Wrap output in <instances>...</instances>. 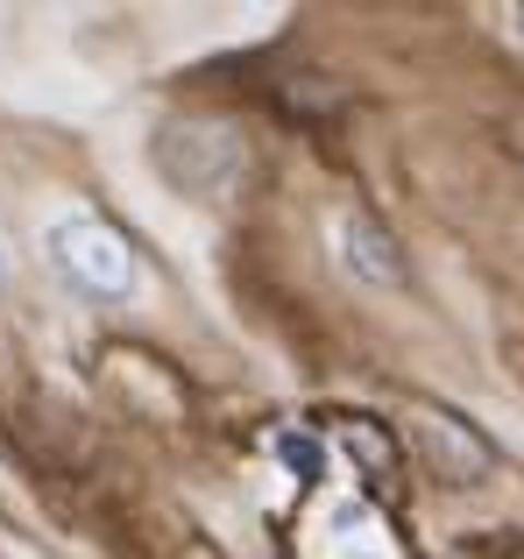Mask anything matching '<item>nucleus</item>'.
Here are the masks:
<instances>
[{
  "label": "nucleus",
  "instance_id": "nucleus-1",
  "mask_svg": "<svg viewBox=\"0 0 524 559\" xmlns=\"http://www.w3.org/2000/svg\"><path fill=\"white\" fill-rule=\"evenodd\" d=\"M50 262L71 276L79 290H93V298H128V290L142 284L135 276V255H128V241L114 227H99V219L71 213V219H50Z\"/></svg>",
  "mask_w": 524,
  "mask_h": 559
},
{
  "label": "nucleus",
  "instance_id": "nucleus-2",
  "mask_svg": "<svg viewBox=\"0 0 524 559\" xmlns=\"http://www.w3.org/2000/svg\"><path fill=\"white\" fill-rule=\"evenodd\" d=\"M156 164L184 191H227V178L241 170V142H235V128H221V121H184V128H164Z\"/></svg>",
  "mask_w": 524,
  "mask_h": 559
},
{
  "label": "nucleus",
  "instance_id": "nucleus-3",
  "mask_svg": "<svg viewBox=\"0 0 524 559\" xmlns=\"http://www.w3.org/2000/svg\"><path fill=\"white\" fill-rule=\"evenodd\" d=\"M341 262L361 276V284H383V290H397V284H404V255H397V241H390V234L376 227L369 213H341Z\"/></svg>",
  "mask_w": 524,
  "mask_h": 559
},
{
  "label": "nucleus",
  "instance_id": "nucleus-4",
  "mask_svg": "<svg viewBox=\"0 0 524 559\" xmlns=\"http://www.w3.org/2000/svg\"><path fill=\"white\" fill-rule=\"evenodd\" d=\"M418 432H426V447H432V461H440L446 481H483V475H489V447H483V439H475L461 418L426 411V425H418Z\"/></svg>",
  "mask_w": 524,
  "mask_h": 559
},
{
  "label": "nucleus",
  "instance_id": "nucleus-5",
  "mask_svg": "<svg viewBox=\"0 0 524 559\" xmlns=\"http://www.w3.org/2000/svg\"><path fill=\"white\" fill-rule=\"evenodd\" d=\"M276 461H284L298 481H319V475H326V447H319L312 432H276Z\"/></svg>",
  "mask_w": 524,
  "mask_h": 559
},
{
  "label": "nucleus",
  "instance_id": "nucleus-6",
  "mask_svg": "<svg viewBox=\"0 0 524 559\" xmlns=\"http://www.w3.org/2000/svg\"><path fill=\"white\" fill-rule=\"evenodd\" d=\"M347 453H355V461L369 467V475H390V461H397V453H390V439L376 432L369 418H355V425H347Z\"/></svg>",
  "mask_w": 524,
  "mask_h": 559
},
{
  "label": "nucleus",
  "instance_id": "nucleus-7",
  "mask_svg": "<svg viewBox=\"0 0 524 559\" xmlns=\"http://www.w3.org/2000/svg\"><path fill=\"white\" fill-rule=\"evenodd\" d=\"M517 28H524V8H517Z\"/></svg>",
  "mask_w": 524,
  "mask_h": 559
}]
</instances>
